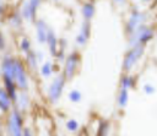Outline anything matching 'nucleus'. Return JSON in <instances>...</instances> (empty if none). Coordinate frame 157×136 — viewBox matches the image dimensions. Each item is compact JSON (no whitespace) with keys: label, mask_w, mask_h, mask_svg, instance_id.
I'll use <instances>...</instances> for the list:
<instances>
[{"label":"nucleus","mask_w":157,"mask_h":136,"mask_svg":"<svg viewBox=\"0 0 157 136\" xmlns=\"http://www.w3.org/2000/svg\"><path fill=\"white\" fill-rule=\"evenodd\" d=\"M20 49H21L25 54H27L28 51L32 50V49H31V42H29L28 38H22V39H21V42H20Z\"/></svg>","instance_id":"nucleus-20"},{"label":"nucleus","mask_w":157,"mask_h":136,"mask_svg":"<svg viewBox=\"0 0 157 136\" xmlns=\"http://www.w3.org/2000/svg\"><path fill=\"white\" fill-rule=\"evenodd\" d=\"M142 2H148V1H151V0H141Z\"/></svg>","instance_id":"nucleus-27"},{"label":"nucleus","mask_w":157,"mask_h":136,"mask_svg":"<svg viewBox=\"0 0 157 136\" xmlns=\"http://www.w3.org/2000/svg\"><path fill=\"white\" fill-rule=\"evenodd\" d=\"M108 127H109L108 123L102 121V123H101V125H99V129H98L97 136H107V134H108Z\"/></svg>","instance_id":"nucleus-21"},{"label":"nucleus","mask_w":157,"mask_h":136,"mask_svg":"<svg viewBox=\"0 0 157 136\" xmlns=\"http://www.w3.org/2000/svg\"><path fill=\"white\" fill-rule=\"evenodd\" d=\"M94 12H96V7H94V5H93L92 2H90V1L85 2V4L82 5V7H81V13H82V16H83V18H85L86 21H91L92 17L94 16Z\"/></svg>","instance_id":"nucleus-12"},{"label":"nucleus","mask_w":157,"mask_h":136,"mask_svg":"<svg viewBox=\"0 0 157 136\" xmlns=\"http://www.w3.org/2000/svg\"><path fill=\"white\" fill-rule=\"evenodd\" d=\"M40 2H42V0H26L22 6V10H21L23 18L27 21H34L37 10H38Z\"/></svg>","instance_id":"nucleus-7"},{"label":"nucleus","mask_w":157,"mask_h":136,"mask_svg":"<svg viewBox=\"0 0 157 136\" xmlns=\"http://www.w3.org/2000/svg\"><path fill=\"white\" fill-rule=\"evenodd\" d=\"M128 98H129L128 89L121 88L120 92H119V96H118V104H119L120 107H124V105L128 103Z\"/></svg>","instance_id":"nucleus-16"},{"label":"nucleus","mask_w":157,"mask_h":136,"mask_svg":"<svg viewBox=\"0 0 157 136\" xmlns=\"http://www.w3.org/2000/svg\"><path fill=\"white\" fill-rule=\"evenodd\" d=\"M11 105V97L7 93V91L5 88L0 89V107L2 109V111H6L10 109Z\"/></svg>","instance_id":"nucleus-14"},{"label":"nucleus","mask_w":157,"mask_h":136,"mask_svg":"<svg viewBox=\"0 0 157 136\" xmlns=\"http://www.w3.org/2000/svg\"><path fill=\"white\" fill-rule=\"evenodd\" d=\"M80 62V54L77 51H72L69 54V56L65 59V65H64V76L66 77V80H71L76 71H77V66Z\"/></svg>","instance_id":"nucleus-3"},{"label":"nucleus","mask_w":157,"mask_h":136,"mask_svg":"<svg viewBox=\"0 0 157 136\" xmlns=\"http://www.w3.org/2000/svg\"><path fill=\"white\" fill-rule=\"evenodd\" d=\"M49 27L43 20H38L36 22V33H37V40L38 43H45L48 37Z\"/></svg>","instance_id":"nucleus-10"},{"label":"nucleus","mask_w":157,"mask_h":136,"mask_svg":"<svg viewBox=\"0 0 157 136\" xmlns=\"http://www.w3.org/2000/svg\"><path fill=\"white\" fill-rule=\"evenodd\" d=\"M145 51V47L139 44V45H135V47H131L130 50H128V53L125 54L124 56V61H123V70L124 71H130L132 69V66L137 62V60L142 56Z\"/></svg>","instance_id":"nucleus-2"},{"label":"nucleus","mask_w":157,"mask_h":136,"mask_svg":"<svg viewBox=\"0 0 157 136\" xmlns=\"http://www.w3.org/2000/svg\"><path fill=\"white\" fill-rule=\"evenodd\" d=\"M132 85H134V78H132L131 76L125 75V76L121 77V81H120V86H121V88L129 89V88L132 87Z\"/></svg>","instance_id":"nucleus-18"},{"label":"nucleus","mask_w":157,"mask_h":136,"mask_svg":"<svg viewBox=\"0 0 157 136\" xmlns=\"http://www.w3.org/2000/svg\"><path fill=\"white\" fill-rule=\"evenodd\" d=\"M26 60H27V65L29 66V69H32V70H36L37 69V65H38V56H37V54L33 51V50H31V51H28L27 54H26Z\"/></svg>","instance_id":"nucleus-15"},{"label":"nucleus","mask_w":157,"mask_h":136,"mask_svg":"<svg viewBox=\"0 0 157 136\" xmlns=\"http://www.w3.org/2000/svg\"><path fill=\"white\" fill-rule=\"evenodd\" d=\"M4 80V86H5V89L7 91V93L10 94L11 99L12 100H17V94H16V82L15 80H11V78H7V77H2Z\"/></svg>","instance_id":"nucleus-13"},{"label":"nucleus","mask_w":157,"mask_h":136,"mask_svg":"<svg viewBox=\"0 0 157 136\" xmlns=\"http://www.w3.org/2000/svg\"><path fill=\"white\" fill-rule=\"evenodd\" d=\"M66 127H67V130H70V131H75V130H77L78 124H77L76 120L71 119V120H69V121L66 123Z\"/></svg>","instance_id":"nucleus-23"},{"label":"nucleus","mask_w":157,"mask_h":136,"mask_svg":"<svg viewBox=\"0 0 157 136\" xmlns=\"http://www.w3.org/2000/svg\"><path fill=\"white\" fill-rule=\"evenodd\" d=\"M69 98H70L72 102H78V100L81 99V93H80L78 91L74 89V91H71V92L69 93Z\"/></svg>","instance_id":"nucleus-22"},{"label":"nucleus","mask_w":157,"mask_h":136,"mask_svg":"<svg viewBox=\"0 0 157 136\" xmlns=\"http://www.w3.org/2000/svg\"><path fill=\"white\" fill-rule=\"evenodd\" d=\"M54 1H58V0H54Z\"/></svg>","instance_id":"nucleus-28"},{"label":"nucleus","mask_w":157,"mask_h":136,"mask_svg":"<svg viewBox=\"0 0 157 136\" xmlns=\"http://www.w3.org/2000/svg\"><path fill=\"white\" fill-rule=\"evenodd\" d=\"M145 13L139 11V10H134L131 11L129 18H128V22H126V26H125V29H126V33L130 34L132 32H135L139 27H141L144 25V21H145Z\"/></svg>","instance_id":"nucleus-6"},{"label":"nucleus","mask_w":157,"mask_h":136,"mask_svg":"<svg viewBox=\"0 0 157 136\" xmlns=\"http://www.w3.org/2000/svg\"><path fill=\"white\" fill-rule=\"evenodd\" d=\"M155 36V32L151 27L142 25L141 27H139L135 32L129 34V45L130 47H135V45H145L146 43H148Z\"/></svg>","instance_id":"nucleus-1"},{"label":"nucleus","mask_w":157,"mask_h":136,"mask_svg":"<svg viewBox=\"0 0 157 136\" xmlns=\"http://www.w3.org/2000/svg\"><path fill=\"white\" fill-rule=\"evenodd\" d=\"M144 89H145L146 93H150V94L155 92V87L151 86V85H145V86H144Z\"/></svg>","instance_id":"nucleus-24"},{"label":"nucleus","mask_w":157,"mask_h":136,"mask_svg":"<svg viewBox=\"0 0 157 136\" xmlns=\"http://www.w3.org/2000/svg\"><path fill=\"white\" fill-rule=\"evenodd\" d=\"M113 2H115V4H123L124 0H113Z\"/></svg>","instance_id":"nucleus-26"},{"label":"nucleus","mask_w":157,"mask_h":136,"mask_svg":"<svg viewBox=\"0 0 157 136\" xmlns=\"http://www.w3.org/2000/svg\"><path fill=\"white\" fill-rule=\"evenodd\" d=\"M53 72V64L52 61H47L43 64V66L40 67V74L44 76V77H49Z\"/></svg>","instance_id":"nucleus-17"},{"label":"nucleus","mask_w":157,"mask_h":136,"mask_svg":"<svg viewBox=\"0 0 157 136\" xmlns=\"http://www.w3.org/2000/svg\"><path fill=\"white\" fill-rule=\"evenodd\" d=\"M22 18H23L22 13L15 12V13L11 16V18H10V23H11V26H13V27H20L21 23H22Z\"/></svg>","instance_id":"nucleus-19"},{"label":"nucleus","mask_w":157,"mask_h":136,"mask_svg":"<svg viewBox=\"0 0 157 136\" xmlns=\"http://www.w3.org/2000/svg\"><path fill=\"white\" fill-rule=\"evenodd\" d=\"M1 74H2V77L15 80V59H12L10 55L4 56V59H2Z\"/></svg>","instance_id":"nucleus-9"},{"label":"nucleus","mask_w":157,"mask_h":136,"mask_svg":"<svg viewBox=\"0 0 157 136\" xmlns=\"http://www.w3.org/2000/svg\"><path fill=\"white\" fill-rule=\"evenodd\" d=\"M47 44H48V48L50 50V54L53 56H56L59 49H58V45H59V42H58V38L55 36V33L53 32L52 28H49L48 31V37H47Z\"/></svg>","instance_id":"nucleus-11"},{"label":"nucleus","mask_w":157,"mask_h":136,"mask_svg":"<svg viewBox=\"0 0 157 136\" xmlns=\"http://www.w3.org/2000/svg\"><path fill=\"white\" fill-rule=\"evenodd\" d=\"M9 129L11 131L12 136H22V120L20 113L15 109L11 113L10 120H9Z\"/></svg>","instance_id":"nucleus-8"},{"label":"nucleus","mask_w":157,"mask_h":136,"mask_svg":"<svg viewBox=\"0 0 157 136\" xmlns=\"http://www.w3.org/2000/svg\"><path fill=\"white\" fill-rule=\"evenodd\" d=\"M15 82L17 87L22 91H26L28 87V80H27V72L25 65L18 59H15Z\"/></svg>","instance_id":"nucleus-5"},{"label":"nucleus","mask_w":157,"mask_h":136,"mask_svg":"<svg viewBox=\"0 0 157 136\" xmlns=\"http://www.w3.org/2000/svg\"><path fill=\"white\" fill-rule=\"evenodd\" d=\"M23 136H32V134L29 132L28 129H25V131H23Z\"/></svg>","instance_id":"nucleus-25"},{"label":"nucleus","mask_w":157,"mask_h":136,"mask_svg":"<svg viewBox=\"0 0 157 136\" xmlns=\"http://www.w3.org/2000/svg\"><path fill=\"white\" fill-rule=\"evenodd\" d=\"M65 81H66V77L63 75H58L50 83L49 86V89H48V96L50 98L52 102H56L61 93H63V89H64V85H65Z\"/></svg>","instance_id":"nucleus-4"}]
</instances>
